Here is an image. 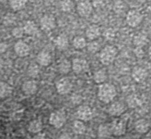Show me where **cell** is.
<instances>
[{"instance_id":"6da1fadb","label":"cell","mask_w":151,"mask_h":139,"mask_svg":"<svg viewBox=\"0 0 151 139\" xmlns=\"http://www.w3.org/2000/svg\"><path fill=\"white\" fill-rule=\"evenodd\" d=\"M117 91L116 87L112 83H105L98 87L97 91V96L100 101H101L104 104H109L113 102L115 98L116 97Z\"/></svg>"},{"instance_id":"7a4b0ae2","label":"cell","mask_w":151,"mask_h":139,"mask_svg":"<svg viewBox=\"0 0 151 139\" xmlns=\"http://www.w3.org/2000/svg\"><path fill=\"white\" fill-rule=\"evenodd\" d=\"M118 55V50L114 45H106L104 46L99 54V59L102 65L109 66L112 64Z\"/></svg>"},{"instance_id":"3957f363","label":"cell","mask_w":151,"mask_h":139,"mask_svg":"<svg viewBox=\"0 0 151 139\" xmlns=\"http://www.w3.org/2000/svg\"><path fill=\"white\" fill-rule=\"evenodd\" d=\"M67 120V113L64 110H56L50 114L49 123L55 128H60Z\"/></svg>"},{"instance_id":"277c9868","label":"cell","mask_w":151,"mask_h":139,"mask_svg":"<svg viewBox=\"0 0 151 139\" xmlns=\"http://www.w3.org/2000/svg\"><path fill=\"white\" fill-rule=\"evenodd\" d=\"M143 21L142 14L137 9H131L126 13L125 21L126 24L131 28H137L141 24Z\"/></svg>"},{"instance_id":"5b68a950","label":"cell","mask_w":151,"mask_h":139,"mask_svg":"<svg viewBox=\"0 0 151 139\" xmlns=\"http://www.w3.org/2000/svg\"><path fill=\"white\" fill-rule=\"evenodd\" d=\"M78 14L82 18H88L93 12V5L89 0H81L76 6Z\"/></svg>"},{"instance_id":"8992f818","label":"cell","mask_w":151,"mask_h":139,"mask_svg":"<svg viewBox=\"0 0 151 139\" xmlns=\"http://www.w3.org/2000/svg\"><path fill=\"white\" fill-rule=\"evenodd\" d=\"M109 125L112 135L122 136L126 133V122L119 117L115 118Z\"/></svg>"},{"instance_id":"52a82bcc","label":"cell","mask_w":151,"mask_h":139,"mask_svg":"<svg viewBox=\"0 0 151 139\" xmlns=\"http://www.w3.org/2000/svg\"><path fill=\"white\" fill-rule=\"evenodd\" d=\"M55 88H56V91L60 95H67L72 91L73 83L68 78L62 77L56 82Z\"/></svg>"},{"instance_id":"ba28073f","label":"cell","mask_w":151,"mask_h":139,"mask_svg":"<svg viewBox=\"0 0 151 139\" xmlns=\"http://www.w3.org/2000/svg\"><path fill=\"white\" fill-rule=\"evenodd\" d=\"M89 63L84 58H75L72 60V70L75 74H83L88 70Z\"/></svg>"},{"instance_id":"9c48e42d","label":"cell","mask_w":151,"mask_h":139,"mask_svg":"<svg viewBox=\"0 0 151 139\" xmlns=\"http://www.w3.org/2000/svg\"><path fill=\"white\" fill-rule=\"evenodd\" d=\"M76 117L82 121H89L93 118V111L89 105H80L76 111Z\"/></svg>"},{"instance_id":"30bf717a","label":"cell","mask_w":151,"mask_h":139,"mask_svg":"<svg viewBox=\"0 0 151 139\" xmlns=\"http://www.w3.org/2000/svg\"><path fill=\"white\" fill-rule=\"evenodd\" d=\"M126 111V105L124 103L121 101H114L111 102L110 105L109 106L108 113L110 116L117 118L124 114Z\"/></svg>"},{"instance_id":"8fae6325","label":"cell","mask_w":151,"mask_h":139,"mask_svg":"<svg viewBox=\"0 0 151 139\" xmlns=\"http://www.w3.org/2000/svg\"><path fill=\"white\" fill-rule=\"evenodd\" d=\"M56 19L52 14H45L40 19V28L45 32L53 30L56 28Z\"/></svg>"},{"instance_id":"7c38bea8","label":"cell","mask_w":151,"mask_h":139,"mask_svg":"<svg viewBox=\"0 0 151 139\" xmlns=\"http://www.w3.org/2000/svg\"><path fill=\"white\" fill-rule=\"evenodd\" d=\"M148 73L142 66H134L132 70V78L137 83H141L147 78Z\"/></svg>"},{"instance_id":"4fadbf2b","label":"cell","mask_w":151,"mask_h":139,"mask_svg":"<svg viewBox=\"0 0 151 139\" xmlns=\"http://www.w3.org/2000/svg\"><path fill=\"white\" fill-rule=\"evenodd\" d=\"M86 38L89 41H95L101 36V28L96 24L89 25L86 29Z\"/></svg>"},{"instance_id":"5bb4252c","label":"cell","mask_w":151,"mask_h":139,"mask_svg":"<svg viewBox=\"0 0 151 139\" xmlns=\"http://www.w3.org/2000/svg\"><path fill=\"white\" fill-rule=\"evenodd\" d=\"M14 51L19 57H26L30 52V47L27 43L20 40L14 44Z\"/></svg>"},{"instance_id":"9a60e30c","label":"cell","mask_w":151,"mask_h":139,"mask_svg":"<svg viewBox=\"0 0 151 139\" xmlns=\"http://www.w3.org/2000/svg\"><path fill=\"white\" fill-rule=\"evenodd\" d=\"M54 44L56 48L60 51H64L67 50L69 46V39L68 36L64 33H61L56 36L54 39Z\"/></svg>"},{"instance_id":"2e32d148","label":"cell","mask_w":151,"mask_h":139,"mask_svg":"<svg viewBox=\"0 0 151 139\" xmlns=\"http://www.w3.org/2000/svg\"><path fill=\"white\" fill-rule=\"evenodd\" d=\"M37 62L39 66H48L52 63V55L47 51H41L37 55Z\"/></svg>"},{"instance_id":"e0dca14e","label":"cell","mask_w":151,"mask_h":139,"mask_svg":"<svg viewBox=\"0 0 151 139\" xmlns=\"http://www.w3.org/2000/svg\"><path fill=\"white\" fill-rule=\"evenodd\" d=\"M22 90L23 93L26 95H34L38 90V84L34 80L26 81L23 83L22 86Z\"/></svg>"},{"instance_id":"ac0fdd59","label":"cell","mask_w":151,"mask_h":139,"mask_svg":"<svg viewBox=\"0 0 151 139\" xmlns=\"http://www.w3.org/2000/svg\"><path fill=\"white\" fill-rule=\"evenodd\" d=\"M148 43V37L146 34L144 33H138L133 36L132 39V43L135 47L138 48H143L145 45H147Z\"/></svg>"},{"instance_id":"d6986e66","label":"cell","mask_w":151,"mask_h":139,"mask_svg":"<svg viewBox=\"0 0 151 139\" xmlns=\"http://www.w3.org/2000/svg\"><path fill=\"white\" fill-rule=\"evenodd\" d=\"M149 128H150L149 122L146 119H143V118L137 120L134 124L135 130L139 134H146L147 132H148Z\"/></svg>"},{"instance_id":"ffe728a7","label":"cell","mask_w":151,"mask_h":139,"mask_svg":"<svg viewBox=\"0 0 151 139\" xmlns=\"http://www.w3.org/2000/svg\"><path fill=\"white\" fill-rule=\"evenodd\" d=\"M87 40L82 36H76L72 40V45L76 50H83L87 46Z\"/></svg>"},{"instance_id":"44dd1931","label":"cell","mask_w":151,"mask_h":139,"mask_svg":"<svg viewBox=\"0 0 151 139\" xmlns=\"http://www.w3.org/2000/svg\"><path fill=\"white\" fill-rule=\"evenodd\" d=\"M107 80H108V74H107V71L103 68L99 69V70H97L93 74V81L95 83L99 85L105 83Z\"/></svg>"},{"instance_id":"7402d4cb","label":"cell","mask_w":151,"mask_h":139,"mask_svg":"<svg viewBox=\"0 0 151 139\" xmlns=\"http://www.w3.org/2000/svg\"><path fill=\"white\" fill-rule=\"evenodd\" d=\"M28 130L29 132L32 134H38L43 130V122L40 120H33L29 123L28 126Z\"/></svg>"},{"instance_id":"603a6c76","label":"cell","mask_w":151,"mask_h":139,"mask_svg":"<svg viewBox=\"0 0 151 139\" xmlns=\"http://www.w3.org/2000/svg\"><path fill=\"white\" fill-rule=\"evenodd\" d=\"M97 134H98L99 138H101V139H105V138L109 137L110 135H112L110 125L109 124H101V125H100L99 128H98Z\"/></svg>"},{"instance_id":"cb8c5ba5","label":"cell","mask_w":151,"mask_h":139,"mask_svg":"<svg viewBox=\"0 0 151 139\" xmlns=\"http://www.w3.org/2000/svg\"><path fill=\"white\" fill-rule=\"evenodd\" d=\"M72 130L77 135H84L86 131V126L85 124V121L76 120L72 124Z\"/></svg>"},{"instance_id":"d4e9b609","label":"cell","mask_w":151,"mask_h":139,"mask_svg":"<svg viewBox=\"0 0 151 139\" xmlns=\"http://www.w3.org/2000/svg\"><path fill=\"white\" fill-rule=\"evenodd\" d=\"M58 70L62 75H67L72 70V62L68 59H62L58 66Z\"/></svg>"},{"instance_id":"484cf974","label":"cell","mask_w":151,"mask_h":139,"mask_svg":"<svg viewBox=\"0 0 151 139\" xmlns=\"http://www.w3.org/2000/svg\"><path fill=\"white\" fill-rule=\"evenodd\" d=\"M23 29H24L25 34L28 36H35L38 32V28H37V24L32 21H28L25 23Z\"/></svg>"},{"instance_id":"4316f807","label":"cell","mask_w":151,"mask_h":139,"mask_svg":"<svg viewBox=\"0 0 151 139\" xmlns=\"http://www.w3.org/2000/svg\"><path fill=\"white\" fill-rule=\"evenodd\" d=\"M13 92L12 87L5 82H0V98H6L11 96Z\"/></svg>"},{"instance_id":"83f0119b","label":"cell","mask_w":151,"mask_h":139,"mask_svg":"<svg viewBox=\"0 0 151 139\" xmlns=\"http://www.w3.org/2000/svg\"><path fill=\"white\" fill-rule=\"evenodd\" d=\"M126 104H127V106L130 107V108H136V107L140 105L141 100H140V98H139V97L138 95L132 94V95L127 97Z\"/></svg>"},{"instance_id":"f1b7e54d","label":"cell","mask_w":151,"mask_h":139,"mask_svg":"<svg viewBox=\"0 0 151 139\" xmlns=\"http://www.w3.org/2000/svg\"><path fill=\"white\" fill-rule=\"evenodd\" d=\"M75 4L73 0H61L60 3V8L63 13H71L75 9Z\"/></svg>"},{"instance_id":"f546056e","label":"cell","mask_w":151,"mask_h":139,"mask_svg":"<svg viewBox=\"0 0 151 139\" xmlns=\"http://www.w3.org/2000/svg\"><path fill=\"white\" fill-rule=\"evenodd\" d=\"M29 0H8L10 7L14 11H20L23 9Z\"/></svg>"},{"instance_id":"4dcf8cb0","label":"cell","mask_w":151,"mask_h":139,"mask_svg":"<svg viewBox=\"0 0 151 139\" xmlns=\"http://www.w3.org/2000/svg\"><path fill=\"white\" fill-rule=\"evenodd\" d=\"M87 51L92 53V54H95L97 53L98 51H101V44L100 43L95 40V41H90L88 43H87Z\"/></svg>"},{"instance_id":"1f68e13d","label":"cell","mask_w":151,"mask_h":139,"mask_svg":"<svg viewBox=\"0 0 151 139\" xmlns=\"http://www.w3.org/2000/svg\"><path fill=\"white\" fill-rule=\"evenodd\" d=\"M39 73H40V69L37 64H31L28 67V76L32 77V78L38 76Z\"/></svg>"},{"instance_id":"d6a6232c","label":"cell","mask_w":151,"mask_h":139,"mask_svg":"<svg viewBox=\"0 0 151 139\" xmlns=\"http://www.w3.org/2000/svg\"><path fill=\"white\" fill-rule=\"evenodd\" d=\"M24 34H25L24 29H23V28H22V27H15V28L12 30V35H13L15 38H17V39L22 38V37L23 36Z\"/></svg>"},{"instance_id":"836d02e7","label":"cell","mask_w":151,"mask_h":139,"mask_svg":"<svg viewBox=\"0 0 151 139\" xmlns=\"http://www.w3.org/2000/svg\"><path fill=\"white\" fill-rule=\"evenodd\" d=\"M125 9V4L124 3V1H117L115 5H114V10L116 13H122L124 12Z\"/></svg>"},{"instance_id":"e575fe53","label":"cell","mask_w":151,"mask_h":139,"mask_svg":"<svg viewBox=\"0 0 151 139\" xmlns=\"http://www.w3.org/2000/svg\"><path fill=\"white\" fill-rule=\"evenodd\" d=\"M14 21H15V16L14 14H6V16L4 19V24H6L7 26H10V25L14 24Z\"/></svg>"},{"instance_id":"d590c367","label":"cell","mask_w":151,"mask_h":139,"mask_svg":"<svg viewBox=\"0 0 151 139\" xmlns=\"http://www.w3.org/2000/svg\"><path fill=\"white\" fill-rule=\"evenodd\" d=\"M134 54H135V56L138 57V58H142V57L144 56V51L142 50V48H138V47H136V48L134 49Z\"/></svg>"},{"instance_id":"8d00e7d4","label":"cell","mask_w":151,"mask_h":139,"mask_svg":"<svg viewBox=\"0 0 151 139\" xmlns=\"http://www.w3.org/2000/svg\"><path fill=\"white\" fill-rule=\"evenodd\" d=\"M32 139H49V138H48V136H47L45 133L40 132V133H38V134H36V135L33 136Z\"/></svg>"},{"instance_id":"74e56055","label":"cell","mask_w":151,"mask_h":139,"mask_svg":"<svg viewBox=\"0 0 151 139\" xmlns=\"http://www.w3.org/2000/svg\"><path fill=\"white\" fill-rule=\"evenodd\" d=\"M7 49H8V45L6 43H3V42L0 43V54L6 52Z\"/></svg>"},{"instance_id":"f35d334b","label":"cell","mask_w":151,"mask_h":139,"mask_svg":"<svg viewBox=\"0 0 151 139\" xmlns=\"http://www.w3.org/2000/svg\"><path fill=\"white\" fill-rule=\"evenodd\" d=\"M59 139H72V138H71V136H70L69 134H68V133H63V134H61V135H60Z\"/></svg>"},{"instance_id":"ab89813d","label":"cell","mask_w":151,"mask_h":139,"mask_svg":"<svg viewBox=\"0 0 151 139\" xmlns=\"http://www.w3.org/2000/svg\"><path fill=\"white\" fill-rule=\"evenodd\" d=\"M147 54H148V57H149V58L151 59V45L148 47V50H147Z\"/></svg>"},{"instance_id":"60d3db41","label":"cell","mask_w":151,"mask_h":139,"mask_svg":"<svg viewBox=\"0 0 151 139\" xmlns=\"http://www.w3.org/2000/svg\"><path fill=\"white\" fill-rule=\"evenodd\" d=\"M3 66H4V60L1 58H0V69H1Z\"/></svg>"},{"instance_id":"b9f144b4","label":"cell","mask_w":151,"mask_h":139,"mask_svg":"<svg viewBox=\"0 0 151 139\" xmlns=\"http://www.w3.org/2000/svg\"><path fill=\"white\" fill-rule=\"evenodd\" d=\"M0 16H1V11H0Z\"/></svg>"}]
</instances>
